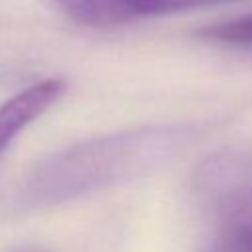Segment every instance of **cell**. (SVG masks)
<instances>
[{
	"instance_id": "cell-1",
	"label": "cell",
	"mask_w": 252,
	"mask_h": 252,
	"mask_svg": "<svg viewBox=\"0 0 252 252\" xmlns=\"http://www.w3.org/2000/svg\"><path fill=\"white\" fill-rule=\"evenodd\" d=\"M197 132L195 124H158L77 142L39 159L8 209L28 215L144 177L183 154Z\"/></svg>"
},
{
	"instance_id": "cell-2",
	"label": "cell",
	"mask_w": 252,
	"mask_h": 252,
	"mask_svg": "<svg viewBox=\"0 0 252 252\" xmlns=\"http://www.w3.org/2000/svg\"><path fill=\"white\" fill-rule=\"evenodd\" d=\"M73 22L89 28H112L142 18L169 16L246 0H53Z\"/></svg>"
},
{
	"instance_id": "cell-3",
	"label": "cell",
	"mask_w": 252,
	"mask_h": 252,
	"mask_svg": "<svg viewBox=\"0 0 252 252\" xmlns=\"http://www.w3.org/2000/svg\"><path fill=\"white\" fill-rule=\"evenodd\" d=\"M67 91L63 79H43L18 91L0 104V156L32 122L55 106Z\"/></svg>"
},
{
	"instance_id": "cell-4",
	"label": "cell",
	"mask_w": 252,
	"mask_h": 252,
	"mask_svg": "<svg viewBox=\"0 0 252 252\" xmlns=\"http://www.w3.org/2000/svg\"><path fill=\"white\" fill-rule=\"evenodd\" d=\"M220 236L252 242V183L234 189V193L224 199Z\"/></svg>"
},
{
	"instance_id": "cell-5",
	"label": "cell",
	"mask_w": 252,
	"mask_h": 252,
	"mask_svg": "<svg viewBox=\"0 0 252 252\" xmlns=\"http://www.w3.org/2000/svg\"><path fill=\"white\" fill-rule=\"evenodd\" d=\"M197 33L203 39H209L220 45L252 49V14H244L238 18L211 24L207 28H201Z\"/></svg>"
},
{
	"instance_id": "cell-6",
	"label": "cell",
	"mask_w": 252,
	"mask_h": 252,
	"mask_svg": "<svg viewBox=\"0 0 252 252\" xmlns=\"http://www.w3.org/2000/svg\"><path fill=\"white\" fill-rule=\"evenodd\" d=\"M209 252H252V242L220 236L219 242H217Z\"/></svg>"
},
{
	"instance_id": "cell-7",
	"label": "cell",
	"mask_w": 252,
	"mask_h": 252,
	"mask_svg": "<svg viewBox=\"0 0 252 252\" xmlns=\"http://www.w3.org/2000/svg\"><path fill=\"white\" fill-rule=\"evenodd\" d=\"M16 252H41V250H16Z\"/></svg>"
}]
</instances>
